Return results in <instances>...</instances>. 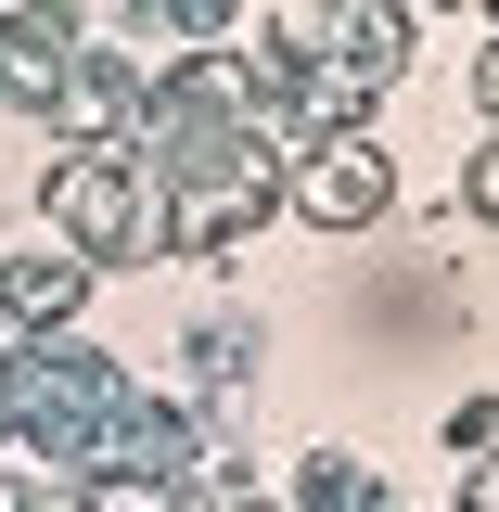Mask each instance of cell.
<instances>
[{
  "label": "cell",
  "instance_id": "obj_5",
  "mask_svg": "<svg viewBox=\"0 0 499 512\" xmlns=\"http://www.w3.org/2000/svg\"><path fill=\"white\" fill-rule=\"evenodd\" d=\"M448 448H461V461H499V397H461V410H448Z\"/></svg>",
  "mask_w": 499,
  "mask_h": 512
},
{
  "label": "cell",
  "instance_id": "obj_2",
  "mask_svg": "<svg viewBox=\"0 0 499 512\" xmlns=\"http://www.w3.org/2000/svg\"><path fill=\"white\" fill-rule=\"evenodd\" d=\"M77 295H90V256H77V244H26L13 269H0V308H13V320H64Z\"/></svg>",
  "mask_w": 499,
  "mask_h": 512
},
{
  "label": "cell",
  "instance_id": "obj_4",
  "mask_svg": "<svg viewBox=\"0 0 499 512\" xmlns=\"http://www.w3.org/2000/svg\"><path fill=\"white\" fill-rule=\"evenodd\" d=\"M0 103L64 116V52H52V26H0Z\"/></svg>",
  "mask_w": 499,
  "mask_h": 512
},
{
  "label": "cell",
  "instance_id": "obj_6",
  "mask_svg": "<svg viewBox=\"0 0 499 512\" xmlns=\"http://www.w3.org/2000/svg\"><path fill=\"white\" fill-rule=\"evenodd\" d=\"M461 512H499V461H461Z\"/></svg>",
  "mask_w": 499,
  "mask_h": 512
},
{
  "label": "cell",
  "instance_id": "obj_1",
  "mask_svg": "<svg viewBox=\"0 0 499 512\" xmlns=\"http://www.w3.org/2000/svg\"><path fill=\"white\" fill-rule=\"evenodd\" d=\"M384 192H397V180H384L372 141H320V167L295 180V205H308L320 231H359V218H384Z\"/></svg>",
  "mask_w": 499,
  "mask_h": 512
},
{
  "label": "cell",
  "instance_id": "obj_8",
  "mask_svg": "<svg viewBox=\"0 0 499 512\" xmlns=\"http://www.w3.org/2000/svg\"><path fill=\"white\" fill-rule=\"evenodd\" d=\"M487 13H499V0H487Z\"/></svg>",
  "mask_w": 499,
  "mask_h": 512
},
{
  "label": "cell",
  "instance_id": "obj_9",
  "mask_svg": "<svg viewBox=\"0 0 499 512\" xmlns=\"http://www.w3.org/2000/svg\"><path fill=\"white\" fill-rule=\"evenodd\" d=\"M244 512H256V500H244Z\"/></svg>",
  "mask_w": 499,
  "mask_h": 512
},
{
  "label": "cell",
  "instance_id": "obj_7",
  "mask_svg": "<svg viewBox=\"0 0 499 512\" xmlns=\"http://www.w3.org/2000/svg\"><path fill=\"white\" fill-rule=\"evenodd\" d=\"M461 192H474V218H499V141L474 154V180H461Z\"/></svg>",
  "mask_w": 499,
  "mask_h": 512
},
{
  "label": "cell",
  "instance_id": "obj_3",
  "mask_svg": "<svg viewBox=\"0 0 499 512\" xmlns=\"http://www.w3.org/2000/svg\"><path fill=\"white\" fill-rule=\"evenodd\" d=\"M295 512H397V487L372 461H346V448H308L295 461Z\"/></svg>",
  "mask_w": 499,
  "mask_h": 512
}]
</instances>
